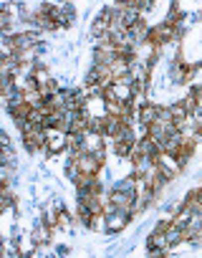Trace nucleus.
Returning a JSON list of instances; mask_svg holds the SVG:
<instances>
[{"label": "nucleus", "mask_w": 202, "mask_h": 258, "mask_svg": "<svg viewBox=\"0 0 202 258\" xmlns=\"http://www.w3.org/2000/svg\"><path fill=\"white\" fill-rule=\"evenodd\" d=\"M46 145L51 152H61L68 147V132L64 129H46Z\"/></svg>", "instance_id": "nucleus-1"}, {"label": "nucleus", "mask_w": 202, "mask_h": 258, "mask_svg": "<svg viewBox=\"0 0 202 258\" xmlns=\"http://www.w3.org/2000/svg\"><path fill=\"white\" fill-rule=\"evenodd\" d=\"M23 139H25V147L36 152V150H41V145H46V129H28V132H23Z\"/></svg>", "instance_id": "nucleus-2"}, {"label": "nucleus", "mask_w": 202, "mask_h": 258, "mask_svg": "<svg viewBox=\"0 0 202 258\" xmlns=\"http://www.w3.org/2000/svg\"><path fill=\"white\" fill-rule=\"evenodd\" d=\"M33 241L36 243H46L48 241V228H38V231L33 233Z\"/></svg>", "instance_id": "nucleus-6"}, {"label": "nucleus", "mask_w": 202, "mask_h": 258, "mask_svg": "<svg viewBox=\"0 0 202 258\" xmlns=\"http://www.w3.org/2000/svg\"><path fill=\"white\" fill-rule=\"evenodd\" d=\"M157 119H159V109H157V106H144V109L139 111V122L147 124V127L157 124Z\"/></svg>", "instance_id": "nucleus-3"}, {"label": "nucleus", "mask_w": 202, "mask_h": 258, "mask_svg": "<svg viewBox=\"0 0 202 258\" xmlns=\"http://www.w3.org/2000/svg\"><path fill=\"white\" fill-rule=\"evenodd\" d=\"M132 150H134V142H122L117 139V145H114V152L119 157H132Z\"/></svg>", "instance_id": "nucleus-5"}, {"label": "nucleus", "mask_w": 202, "mask_h": 258, "mask_svg": "<svg viewBox=\"0 0 202 258\" xmlns=\"http://www.w3.org/2000/svg\"><path fill=\"white\" fill-rule=\"evenodd\" d=\"M172 36V25H159V28H154V31H149V38L154 41V43H162V41H167Z\"/></svg>", "instance_id": "nucleus-4"}]
</instances>
